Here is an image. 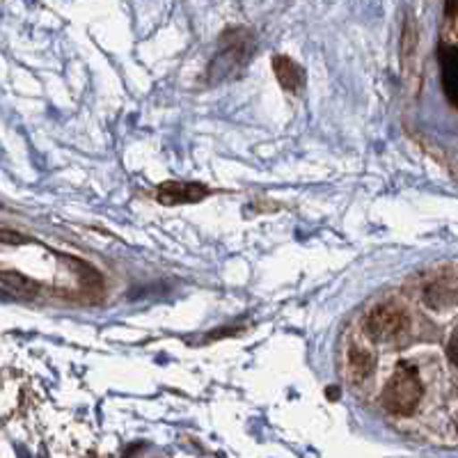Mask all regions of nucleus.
I'll list each match as a JSON object with an SVG mask.
<instances>
[{"instance_id": "obj_9", "label": "nucleus", "mask_w": 458, "mask_h": 458, "mask_svg": "<svg viewBox=\"0 0 458 458\" xmlns=\"http://www.w3.org/2000/svg\"><path fill=\"white\" fill-rule=\"evenodd\" d=\"M447 355H449V360H452L454 365L458 367V335H454V337L449 339V344H447Z\"/></svg>"}, {"instance_id": "obj_6", "label": "nucleus", "mask_w": 458, "mask_h": 458, "mask_svg": "<svg viewBox=\"0 0 458 458\" xmlns=\"http://www.w3.org/2000/svg\"><path fill=\"white\" fill-rule=\"evenodd\" d=\"M443 81L445 89L458 104V51L456 48H443Z\"/></svg>"}, {"instance_id": "obj_1", "label": "nucleus", "mask_w": 458, "mask_h": 458, "mask_svg": "<svg viewBox=\"0 0 458 458\" xmlns=\"http://www.w3.org/2000/svg\"><path fill=\"white\" fill-rule=\"evenodd\" d=\"M424 387L422 378L412 367H399L387 380L386 392H383V406L392 415H412L422 401Z\"/></svg>"}, {"instance_id": "obj_7", "label": "nucleus", "mask_w": 458, "mask_h": 458, "mask_svg": "<svg viewBox=\"0 0 458 458\" xmlns=\"http://www.w3.org/2000/svg\"><path fill=\"white\" fill-rule=\"evenodd\" d=\"M3 284H5L7 289H14V292L21 293V296H35V293H39V286H37L35 282L10 271H3Z\"/></svg>"}, {"instance_id": "obj_5", "label": "nucleus", "mask_w": 458, "mask_h": 458, "mask_svg": "<svg viewBox=\"0 0 458 458\" xmlns=\"http://www.w3.org/2000/svg\"><path fill=\"white\" fill-rule=\"evenodd\" d=\"M374 365L376 358L371 351L362 349V346H353V349L349 351V376L353 383H362V380L369 378Z\"/></svg>"}, {"instance_id": "obj_10", "label": "nucleus", "mask_w": 458, "mask_h": 458, "mask_svg": "<svg viewBox=\"0 0 458 458\" xmlns=\"http://www.w3.org/2000/svg\"><path fill=\"white\" fill-rule=\"evenodd\" d=\"M458 10V0H447V14H454Z\"/></svg>"}, {"instance_id": "obj_8", "label": "nucleus", "mask_w": 458, "mask_h": 458, "mask_svg": "<svg viewBox=\"0 0 458 458\" xmlns=\"http://www.w3.org/2000/svg\"><path fill=\"white\" fill-rule=\"evenodd\" d=\"M417 44V28L412 19H408L406 26H403V35H401V48H403V60H408V55L412 53Z\"/></svg>"}, {"instance_id": "obj_3", "label": "nucleus", "mask_w": 458, "mask_h": 458, "mask_svg": "<svg viewBox=\"0 0 458 458\" xmlns=\"http://www.w3.org/2000/svg\"><path fill=\"white\" fill-rule=\"evenodd\" d=\"M208 195L204 183L195 182H165L158 186L157 199L165 207H179V204H195Z\"/></svg>"}, {"instance_id": "obj_2", "label": "nucleus", "mask_w": 458, "mask_h": 458, "mask_svg": "<svg viewBox=\"0 0 458 458\" xmlns=\"http://www.w3.org/2000/svg\"><path fill=\"white\" fill-rule=\"evenodd\" d=\"M408 314L396 305H380L367 317L365 330L371 339H392L408 330Z\"/></svg>"}, {"instance_id": "obj_11", "label": "nucleus", "mask_w": 458, "mask_h": 458, "mask_svg": "<svg viewBox=\"0 0 458 458\" xmlns=\"http://www.w3.org/2000/svg\"><path fill=\"white\" fill-rule=\"evenodd\" d=\"M456 431H458V417H456Z\"/></svg>"}, {"instance_id": "obj_4", "label": "nucleus", "mask_w": 458, "mask_h": 458, "mask_svg": "<svg viewBox=\"0 0 458 458\" xmlns=\"http://www.w3.org/2000/svg\"><path fill=\"white\" fill-rule=\"evenodd\" d=\"M273 72H276L277 81H280V85L286 92H298L302 88V83H305V72L289 55L273 57Z\"/></svg>"}]
</instances>
